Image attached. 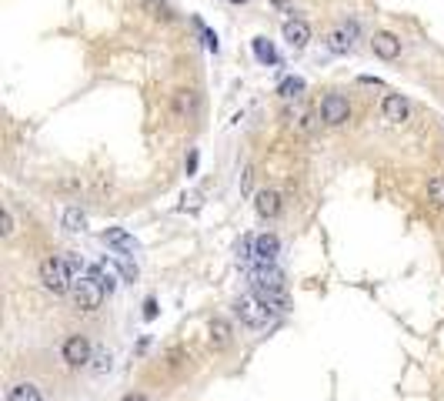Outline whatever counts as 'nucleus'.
Here are the masks:
<instances>
[{"instance_id": "1", "label": "nucleus", "mask_w": 444, "mask_h": 401, "mask_svg": "<svg viewBox=\"0 0 444 401\" xmlns=\"http://www.w3.org/2000/svg\"><path fill=\"white\" fill-rule=\"evenodd\" d=\"M40 281H44L47 291H54V294H67L74 287V271L67 265V258H57V254L44 258L40 261Z\"/></svg>"}, {"instance_id": "2", "label": "nucleus", "mask_w": 444, "mask_h": 401, "mask_svg": "<svg viewBox=\"0 0 444 401\" xmlns=\"http://www.w3.org/2000/svg\"><path fill=\"white\" fill-rule=\"evenodd\" d=\"M104 294H107V287L100 285L94 274L77 278L74 287H71V298H74V305H77L80 311H97V308L104 305Z\"/></svg>"}, {"instance_id": "3", "label": "nucleus", "mask_w": 444, "mask_h": 401, "mask_svg": "<svg viewBox=\"0 0 444 401\" xmlns=\"http://www.w3.org/2000/svg\"><path fill=\"white\" fill-rule=\"evenodd\" d=\"M234 314L244 321L248 328H264L270 321V311L264 308V301L257 298V294H241L237 301H234Z\"/></svg>"}, {"instance_id": "4", "label": "nucleus", "mask_w": 444, "mask_h": 401, "mask_svg": "<svg viewBox=\"0 0 444 401\" xmlns=\"http://www.w3.org/2000/svg\"><path fill=\"white\" fill-rule=\"evenodd\" d=\"M60 355H64V362L71 368H84L87 362H94V348H91V341L84 335H71L64 341V348H60Z\"/></svg>"}, {"instance_id": "5", "label": "nucleus", "mask_w": 444, "mask_h": 401, "mask_svg": "<svg viewBox=\"0 0 444 401\" xmlns=\"http://www.w3.org/2000/svg\"><path fill=\"white\" fill-rule=\"evenodd\" d=\"M321 121H324V124H331V127L348 124V121H351L348 97H341V94H328V97H324V100H321Z\"/></svg>"}, {"instance_id": "6", "label": "nucleus", "mask_w": 444, "mask_h": 401, "mask_svg": "<svg viewBox=\"0 0 444 401\" xmlns=\"http://www.w3.org/2000/svg\"><path fill=\"white\" fill-rule=\"evenodd\" d=\"M197 111H201V100H197L194 91L181 87V91L171 94V117H174V121H181V124H184V121H194Z\"/></svg>"}, {"instance_id": "7", "label": "nucleus", "mask_w": 444, "mask_h": 401, "mask_svg": "<svg viewBox=\"0 0 444 401\" xmlns=\"http://www.w3.org/2000/svg\"><path fill=\"white\" fill-rule=\"evenodd\" d=\"M354 40H358V24L344 20V24H337L328 34V51L331 54H348L351 47H354Z\"/></svg>"}, {"instance_id": "8", "label": "nucleus", "mask_w": 444, "mask_h": 401, "mask_svg": "<svg viewBox=\"0 0 444 401\" xmlns=\"http://www.w3.org/2000/svg\"><path fill=\"white\" fill-rule=\"evenodd\" d=\"M381 117H385L387 124H405L407 117H411V104H407L401 94H385V100H381Z\"/></svg>"}, {"instance_id": "9", "label": "nucleus", "mask_w": 444, "mask_h": 401, "mask_svg": "<svg viewBox=\"0 0 444 401\" xmlns=\"http://www.w3.org/2000/svg\"><path fill=\"white\" fill-rule=\"evenodd\" d=\"M284 40H288L290 51H304V47L311 44V27H308V20L290 17L288 24H284Z\"/></svg>"}, {"instance_id": "10", "label": "nucleus", "mask_w": 444, "mask_h": 401, "mask_svg": "<svg viewBox=\"0 0 444 401\" xmlns=\"http://www.w3.org/2000/svg\"><path fill=\"white\" fill-rule=\"evenodd\" d=\"M371 51L381 60H394V57H401V40L394 37L391 30H378V34L371 37Z\"/></svg>"}, {"instance_id": "11", "label": "nucleus", "mask_w": 444, "mask_h": 401, "mask_svg": "<svg viewBox=\"0 0 444 401\" xmlns=\"http://www.w3.org/2000/svg\"><path fill=\"white\" fill-rule=\"evenodd\" d=\"M277 251H281V241L274 234H257L254 238V261L257 265H274L277 261Z\"/></svg>"}, {"instance_id": "12", "label": "nucleus", "mask_w": 444, "mask_h": 401, "mask_svg": "<svg viewBox=\"0 0 444 401\" xmlns=\"http://www.w3.org/2000/svg\"><path fill=\"white\" fill-rule=\"evenodd\" d=\"M254 211L268 221V217H277L281 214V194L270 191V188H264V191L254 194Z\"/></svg>"}, {"instance_id": "13", "label": "nucleus", "mask_w": 444, "mask_h": 401, "mask_svg": "<svg viewBox=\"0 0 444 401\" xmlns=\"http://www.w3.org/2000/svg\"><path fill=\"white\" fill-rule=\"evenodd\" d=\"M254 294L264 301V308H268L270 314L277 311H288V294H284V287H261V285H254Z\"/></svg>"}, {"instance_id": "14", "label": "nucleus", "mask_w": 444, "mask_h": 401, "mask_svg": "<svg viewBox=\"0 0 444 401\" xmlns=\"http://www.w3.org/2000/svg\"><path fill=\"white\" fill-rule=\"evenodd\" d=\"M207 338H211V348H214V351H224V348H231V341H234L231 325H228L224 318H214L211 325H207Z\"/></svg>"}, {"instance_id": "15", "label": "nucleus", "mask_w": 444, "mask_h": 401, "mask_svg": "<svg viewBox=\"0 0 444 401\" xmlns=\"http://www.w3.org/2000/svg\"><path fill=\"white\" fill-rule=\"evenodd\" d=\"M100 238H104V244L117 248L120 254H131V251L137 248V241H134V238H131V234H127L124 228H107L104 234H100Z\"/></svg>"}, {"instance_id": "16", "label": "nucleus", "mask_w": 444, "mask_h": 401, "mask_svg": "<svg viewBox=\"0 0 444 401\" xmlns=\"http://www.w3.org/2000/svg\"><path fill=\"white\" fill-rule=\"evenodd\" d=\"M254 285H261V287H284V274H281L274 265H261L257 271H254Z\"/></svg>"}, {"instance_id": "17", "label": "nucleus", "mask_w": 444, "mask_h": 401, "mask_svg": "<svg viewBox=\"0 0 444 401\" xmlns=\"http://www.w3.org/2000/svg\"><path fill=\"white\" fill-rule=\"evenodd\" d=\"M7 401H44L40 398V388L30 382H20L14 388H7Z\"/></svg>"}, {"instance_id": "18", "label": "nucleus", "mask_w": 444, "mask_h": 401, "mask_svg": "<svg viewBox=\"0 0 444 401\" xmlns=\"http://www.w3.org/2000/svg\"><path fill=\"white\" fill-rule=\"evenodd\" d=\"M91 274H94L100 285L107 287V294L117 287V265H107V261H100V265H94L91 267Z\"/></svg>"}, {"instance_id": "19", "label": "nucleus", "mask_w": 444, "mask_h": 401, "mask_svg": "<svg viewBox=\"0 0 444 401\" xmlns=\"http://www.w3.org/2000/svg\"><path fill=\"white\" fill-rule=\"evenodd\" d=\"M60 224L67 231H74V234H80V231H87V214L80 208H67L64 214H60Z\"/></svg>"}, {"instance_id": "20", "label": "nucleus", "mask_w": 444, "mask_h": 401, "mask_svg": "<svg viewBox=\"0 0 444 401\" xmlns=\"http://www.w3.org/2000/svg\"><path fill=\"white\" fill-rule=\"evenodd\" d=\"M251 47H254V57L261 64H277V51H274V44L268 37H254Z\"/></svg>"}, {"instance_id": "21", "label": "nucleus", "mask_w": 444, "mask_h": 401, "mask_svg": "<svg viewBox=\"0 0 444 401\" xmlns=\"http://www.w3.org/2000/svg\"><path fill=\"white\" fill-rule=\"evenodd\" d=\"M277 94L284 97V100H297V97L304 94V80H301V77H288V80L277 87Z\"/></svg>"}, {"instance_id": "22", "label": "nucleus", "mask_w": 444, "mask_h": 401, "mask_svg": "<svg viewBox=\"0 0 444 401\" xmlns=\"http://www.w3.org/2000/svg\"><path fill=\"white\" fill-rule=\"evenodd\" d=\"M427 197H431V204L444 208V177H431L427 181Z\"/></svg>"}, {"instance_id": "23", "label": "nucleus", "mask_w": 444, "mask_h": 401, "mask_svg": "<svg viewBox=\"0 0 444 401\" xmlns=\"http://www.w3.org/2000/svg\"><path fill=\"white\" fill-rule=\"evenodd\" d=\"M251 258H254V238H244V241L237 244V261H244V265H248Z\"/></svg>"}, {"instance_id": "24", "label": "nucleus", "mask_w": 444, "mask_h": 401, "mask_svg": "<svg viewBox=\"0 0 444 401\" xmlns=\"http://www.w3.org/2000/svg\"><path fill=\"white\" fill-rule=\"evenodd\" d=\"M111 364H114V358H111V351H97L94 355V371H111Z\"/></svg>"}, {"instance_id": "25", "label": "nucleus", "mask_w": 444, "mask_h": 401, "mask_svg": "<svg viewBox=\"0 0 444 401\" xmlns=\"http://www.w3.org/2000/svg\"><path fill=\"white\" fill-rule=\"evenodd\" d=\"M0 224H3V228H0L3 238H10V234H14V214H10V208H3V221H0Z\"/></svg>"}, {"instance_id": "26", "label": "nucleus", "mask_w": 444, "mask_h": 401, "mask_svg": "<svg viewBox=\"0 0 444 401\" xmlns=\"http://www.w3.org/2000/svg\"><path fill=\"white\" fill-rule=\"evenodd\" d=\"M117 267H120V274H124L127 281H134V278H137V267L131 265V261H117Z\"/></svg>"}, {"instance_id": "27", "label": "nucleus", "mask_w": 444, "mask_h": 401, "mask_svg": "<svg viewBox=\"0 0 444 401\" xmlns=\"http://www.w3.org/2000/svg\"><path fill=\"white\" fill-rule=\"evenodd\" d=\"M154 318H157V301L147 298V301H144V321H154Z\"/></svg>"}, {"instance_id": "28", "label": "nucleus", "mask_w": 444, "mask_h": 401, "mask_svg": "<svg viewBox=\"0 0 444 401\" xmlns=\"http://www.w3.org/2000/svg\"><path fill=\"white\" fill-rule=\"evenodd\" d=\"M204 40H207V51H211V54L221 51V44H217V34H214V30H204Z\"/></svg>"}, {"instance_id": "29", "label": "nucleus", "mask_w": 444, "mask_h": 401, "mask_svg": "<svg viewBox=\"0 0 444 401\" xmlns=\"http://www.w3.org/2000/svg\"><path fill=\"white\" fill-rule=\"evenodd\" d=\"M251 177H254V171L248 168V171H244V177H241V191H244V194L251 191Z\"/></svg>"}, {"instance_id": "30", "label": "nucleus", "mask_w": 444, "mask_h": 401, "mask_svg": "<svg viewBox=\"0 0 444 401\" xmlns=\"http://www.w3.org/2000/svg\"><path fill=\"white\" fill-rule=\"evenodd\" d=\"M194 171H197V151L187 154V174H194Z\"/></svg>"}, {"instance_id": "31", "label": "nucleus", "mask_w": 444, "mask_h": 401, "mask_svg": "<svg viewBox=\"0 0 444 401\" xmlns=\"http://www.w3.org/2000/svg\"><path fill=\"white\" fill-rule=\"evenodd\" d=\"M120 401H147V398H144V395H124Z\"/></svg>"}, {"instance_id": "32", "label": "nucleus", "mask_w": 444, "mask_h": 401, "mask_svg": "<svg viewBox=\"0 0 444 401\" xmlns=\"http://www.w3.org/2000/svg\"><path fill=\"white\" fill-rule=\"evenodd\" d=\"M228 3H234V7H241V3H248V0H228Z\"/></svg>"}]
</instances>
